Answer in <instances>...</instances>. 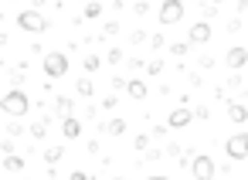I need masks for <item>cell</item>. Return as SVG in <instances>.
<instances>
[{
    "mask_svg": "<svg viewBox=\"0 0 248 180\" xmlns=\"http://www.w3.org/2000/svg\"><path fill=\"white\" fill-rule=\"evenodd\" d=\"M34 102L28 99V92H21V89H7V95L0 99V109H4L7 116H14V119H21V116H28V109H31Z\"/></svg>",
    "mask_w": 248,
    "mask_h": 180,
    "instance_id": "6da1fadb",
    "label": "cell"
},
{
    "mask_svg": "<svg viewBox=\"0 0 248 180\" xmlns=\"http://www.w3.org/2000/svg\"><path fill=\"white\" fill-rule=\"evenodd\" d=\"M17 28L28 31V34H45V31H51V21H48L38 7H31V11H21V14H17Z\"/></svg>",
    "mask_w": 248,
    "mask_h": 180,
    "instance_id": "7a4b0ae2",
    "label": "cell"
},
{
    "mask_svg": "<svg viewBox=\"0 0 248 180\" xmlns=\"http://www.w3.org/2000/svg\"><path fill=\"white\" fill-rule=\"evenodd\" d=\"M41 68H45L48 78H62V75H68V58H65L62 51H48V55L41 58Z\"/></svg>",
    "mask_w": 248,
    "mask_h": 180,
    "instance_id": "3957f363",
    "label": "cell"
},
{
    "mask_svg": "<svg viewBox=\"0 0 248 180\" xmlns=\"http://www.w3.org/2000/svg\"><path fill=\"white\" fill-rule=\"evenodd\" d=\"M156 17H160V24H177V21H184V0H163L160 11H156Z\"/></svg>",
    "mask_w": 248,
    "mask_h": 180,
    "instance_id": "277c9868",
    "label": "cell"
},
{
    "mask_svg": "<svg viewBox=\"0 0 248 180\" xmlns=\"http://www.w3.org/2000/svg\"><path fill=\"white\" fill-rule=\"evenodd\" d=\"M224 153H228L231 160H245V156H248V129H245V133H234V136H228V143H224Z\"/></svg>",
    "mask_w": 248,
    "mask_h": 180,
    "instance_id": "5b68a950",
    "label": "cell"
},
{
    "mask_svg": "<svg viewBox=\"0 0 248 180\" xmlns=\"http://www.w3.org/2000/svg\"><path fill=\"white\" fill-rule=\"evenodd\" d=\"M214 173H217V166H214L211 156H194V163H190V177H197V180H211Z\"/></svg>",
    "mask_w": 248,
    "mask_h": 180,
    "instance_id": "8992f818",
    "label": "cell"
},
{
    "mask_svg": "<svg viewBox=\"0 0 248 180\" xmlns=\"http://www.w3.org/2000/svg\"><path fill=\"white\" fill-rule=\"evenodd\" d=\"M211 34H214V31H211V24H207V21H194V24H190V34H187V41H190V45H207V41H211Z\"/></svg>",
    "mask_w": 248,
    "mask_h": 180,
    "instance_id": "52a82bcc",
    "label": "cell"
},
{
    "mask_svg": "<svg viewBox=\"0 0 248 180\" xmlns=\"http://www.w3.org/2000/svg\"><path fill=\"white\" fill-rule=\"evenodd\" d=\"M190 119H194V112H190V102H187V105H177V109L167 116V126H170V129H184Z\"/></svg>",
    "mask_w": 248,
    "mask_h": 180,
    "instance_id": "ba28073f",
    "label": "cell"
},
{
    "mask_svg": "<svg viewBox=\"0 0 248 180\" xmlns=\"http://www.w3.org/2000/svg\"><path fill=\"white\" fill-rule=\"evenodd\" d=\"M224 65H228L231 72L245 68V65H248V48H228V55H224Z\"/></svg>",
    "mask_w": 248,
    "mask_h": 180,
    "instance_id": "9c48e42d",
    "label": "cell"
},
{
    "mask_svg": "<svg viewBox=\"0 0 248 180\" xmlns=\"http://www.w3.org/2000/svg\"><path fill=\"white\" fill-rule=\"evenodd\" d=\"M126 92H129V99H133V102H146V95H150V89H146V82H143V78H129Z\"/></svg>",
    "mask_w": 248,
    "mask_h": 180,
    "instance_id": "30bf717a",
    "label": "cell"
},
{
    "mask_svg": "<svg viewBox=\"0 0 248 180\" xmlns=\"http://www.w3.org/2000/svg\"><path fill=\"white\" fill-rule=\"evenodd\" d=\"M228 119H231L234 126H245V122H248V105H241V102H228Z\"/></svg>",
    "mask_w": 248,
    "mask_h": 180,
    "instance_id": "8fae6325",
    "label": "cell"
},
{
    "mask_svg": "<svg viewBox=\"0 0 248 180\" xmlns=\"http://www.w3.org/2000/svg\"><path fill=\"white\" fill-rule=\"evenodd\" d=\"M55 116H58V119H68V116H75V102H72L68 95H58V99H55Z\"/></svg>",
    "mask_w": 248,
    "mask_h": 180,
    "instance_id": "7c38bea8",
    "label": "cell"
},
{
    "mask_svg": "<svg viewBox=\"0 0 248 180\" xmlns=\"http://www.w3.org/2000/svg\"><path fill=\"white\" fill-rule=\"evenodd\" d=\"M62 136H65V139H78V136H82V122H78L75 116L62 119Z\"/></svg>",
    "mask_w": 248,
    "mask_h": 180,
    "instance_id": "4fadbf2b",
    "label": "cell"
},
{
    "mask_svg": "<svg viewBox=\"0 0 248 180\" xmlns=\"http://www.w3.org/2000/svg\"><path fill=\"white\" fill-rule=\"evenodd\" d=\"M102 133H109V136H123L126 133V119H109L106 126H99Z\"/></svg>",
    "mask_w": 248,
    "mask_h": 180,
    "instance_id": "5bb4252c",
    "label": "cell"
},
{
    "mask_svg": "<svg viewBox=\"0 0 248 180\" xmlns=\"http://www.w3.org/2000/svg\"><path fill=\"white\" fill-rule=\"evenodd\" d=\"M62 156H65V150H62V146H48V150H45V163H48V166H58V163H62Z\"/></svg>",
    "mask_w": 248,
    "mask_h": 180,
    "instance_id": "9a60e30c",
    "label": "cell"
},
{
    "mask_svg": "<svg viewBox=\"0 0 248 180\" xmlns=\"http://www.w3.org/2000/svg\"><path fill=\"white\" fill-rule=\"evenodd\" d=\"M75 92H78L82 99H92V92H95V89H92V78H78V82H75Z\"/></svg>",
    "mask_w": 248,
    "mask_h": 180,
    "instance_id": "2e32d148",
    "label": "cell"
},
{
    "mask_svg": "<svg viewBox=\"0 0 248 180\" xmlns=\"http://www.w3.org/2000/svg\"><path fill=\"white\" fill-rule=\"evenodd\" d=\"M4 166H7V170H14V173H17V170H24V156L7 153V156H4Z\"/></svg>",
    "mask_w": 248,
    "mask_h": 180,
    "instance_id": "e0dca14e",
    "label": "cell"
},
{
    "mask_svg": "<svg viewBox=\"0 0 248 180\" xmlns=\"http://www.w3.org/2000/svg\"><path fill=\"white\" fill-rule=\"evenodd\" d=\"M82 65H85V72L92 75V72H99V68H102V58H99V55H85V61H82Z\"/></svg>",
    "mask_w": 248,
    "mask_h": 180,
    "instance_id": "ac0fdd59",
    "label": "cell"
},
{
    "mask_svg": "<svg viewBox=\"0 0 248 180\" xmlns=\"http://www.w3.org/2000/svg\"><path fill=\"white\" fill-rule=\"evenodd\" d=\"M102 14V4H99V0H92V4H85V21H95Z\"/></svg>",
    "mask_w": 248,
    "mask_h": 180,
    "instance_id": "d6986e66",
    "label": "cell"
},
{
    "mask_svg": "<svg viewBox=\"0 0 248 180\" xmlns=\"http://www.w3.org/2000/svg\"><path fill=\"white\" fill-rule=\"evenodd\" d=\"M45 133H48V122H45V119L31 126V136H34V139H45Z\"/></svg>",
    "mask_w": 248,
    "mask_h": 180,
    "instance_id": "ffe728a7",
    "label": "cell"
},
{
    "mask_svg": "<svg viewBox=\"0 0 248 180\" xmlns=\"http://www.w3.org/2000/svg\"><path fill=\"white\" fill-rule=\"evenodd\" d=\"M102 34H106V38H112V34H119V21H106V28H102Z\"/></svg>",
    "mask_w": 248,
    "mask_h": 180,
    "instance_id": "44dd1931",
    "label": "cell"
},
{
    "mask_svg": "<svg viewBox=\"0 0 248 180\" xmlns=\"http://www.w3.org/2000/svg\"><path fill=\"white\" fill-rule=\"evenodd\" d=\"M129 41H133V45H143V41H150V38H146V31H140V28H136V31L129 34Z\"/></svg>",
    "mask_w": 248,
    "mask_h": 180,
    "instance_id": "7402d4cb",
    "label": "cell"
},
{
    "mask_svg": "<svg viewBox=\"0 0 248 180\" xmlns=\"http://www.w3.org/2000/svg\"><path fill=\"white\" fill-rule=\"evenodd\" d=\"M187 45H190V41H177V45H170V51H173V55H187V51H190Z\"/></svg>",
    "mask_w": 248,
    "mask_h": 180,
    "instance_id": "603a6c76",
    "label": "cell"
},
{
    "mask_svg": "<svg viewBox=\"0 0 248 180\" xmlns=\"http://www.w3.org/2000/svg\"><path fill=\"white\" fill-rule=\"evenodd\" d=\"M99 105H102V109H106V112H109V109H116V105H119V99H116V95H106V99H102V102H99Z\"/></svg>",
    "mask_w": 248,
    "mask_h": 180,
    "instance_id": "cb8c5ba5",
    "label": "cell"
},
{
    "mask_svg": "<svg viewBox=\"0 0 248 180\" xmlns=\"http://www.w3.org/2000/svg\"><path fill=\"white\" fill-rule=\"evenodd\" d=\"M123 61V51L119 48H109V65H119Z\"/></svg>",
    "mask_w": 248,
    "mask_h": 180,
    "instance_id": "d4e9b609",
    "label": "cell"
},
{
    "mask_svg": "<svg viewBox=\"0 0 248 180\" xmlns=\"http://www.w3.org/2000/svg\"><path fill=\"white\" fill-rule=\"evenodd\" d=\"M150 136H153V133H150ZM150 136H146V133H140V136H136V143H133V146H136V150H146V143H150Z\"/></svg>",
    "mask_w": 248,
    "mask_h": 180,
    "instance_id": "484cf974",
    "label": "cell"
},
{
    "mask_svg": "<svg viewBox=\"0 0 248 180\" xmlns=\"http://www.w3.org/2000/svg\"><path fill=\"white\" fill-rule=\"evenodd\" d=\"M150 45H153V51H163V34H153Z\"/></svg>",
    "mask_w": 248,
    "mask_h": 180,
    "instance_id": "4316f807",
    "label": "cell"
},
{
    "mask_svg": "<svg viewBox=\"0 0 248 180\" xmlns=\"http://www.w3.org/2000/svg\"><path fill=\"white\" fill-rule=\"evenodd\" d=\"M146 72H150V75H160V72H163V61H150Z\"/></svg>",
    "mask_w": 248,
    "mask_h": 180,
    "instance_id": "83f0119b",
    "label": "cell"
},
{
    "mask_svg": "<svg viewBox=\"0 0 248 180\" xmlns=\"http://www.w3.org/2000/svg\"><path fill=\"white\" fill-rule=\"evenodd\" d=\"M21 85H24V75L14 72V75H11V89H21Z\"/></svg>",
    "mask_w": 248,
    "mask_h": 180,
    "instance_id": "f1b7e54d",
    "label": "cell"
},
{
    "mask_svg": "<svg viewBox=\"0 0 248 180\" xmlns=\"http://www.w3.org/2000/svg\"><path fill=\"white\" fill-rule=\"evenodd\" d=\"M21 133H24L21 122H11V126H7V136H21Z\"/></svg>",
    "mask_w": 248,
    "mask_h": 180,
    "instance_id": "f546056e",
    "label": "cell"
},
{
    "mask_svg": "<svg viewBox=\"0 0 248 180\" xmlns=\"http://www.w3.org/2000/svg\"><path fill=\"white\" fill-rule=\"evenodd\" d=\"M11 139H14V136H11ZM11 139L0 143V153H4V156H7V153H14V143H11Z\"/></svg>",
    "mask_w": 248,
    "mask_h": 180,
    "instance_id": "4dcf8cb0",
    "label": "cell"
},
{
    "mask_svg": "<svg viewBox=\"0 0 248 180\" xmlns=\"http://www.w3.org/2000/svg\"><path fill=\"white\" fill-rule=\"evenodd\" d=\"M133 11H136V17H143V14H146L150 7H146V4H143V0H140V4H133Z\"/></svg>",
    "mask_w": 248,
    "mask_h": 180,
    "instance_id": "1f68e13d",
    "label": "cell"
},
{
    "mask_svg": "<svg viewBox=\"0 0 248 180\" xmlns=\"http://www.w3.org/2000/svg\"><path fill=\"white\" fill-rule=\"evenodd\" d=\"M238 11H241V14L248 11V0H238Z\"/></svg>",
    "mask_w": 248,
    "mask_h": 180,
    "instance_id": "d6a6232c",
    "label": "cell"
},
{
    "mask_svg": "<svg viewBox=\"0 0 248 180\" xmlns=\"http://www.w3.org/2000/svg\"><path fill=\"white\" fill-rule=\"evenodd\" d=\"M31 7H38V11H41V7H45V0H31Z\"/></svg>",
    "mask_w": 248,
    "mask_h": 180,
    "instance_id": "836d02e7",
    "label": "cell"
},
{
    "mask_svg": "<svg viewBox=\"0 0 248 180\" xmlns=\"http://www.w3.org/2000/svg\"><path fill=\"white\" fill-rule=\"evenodd\" d=\"M211 4H224V0H211Z\"/></svg>",
    "mask_w": 248,
    "mask_h": 180,
    "instance_id": "e575fe53",
    "label": "cell"
}]
</instances>
